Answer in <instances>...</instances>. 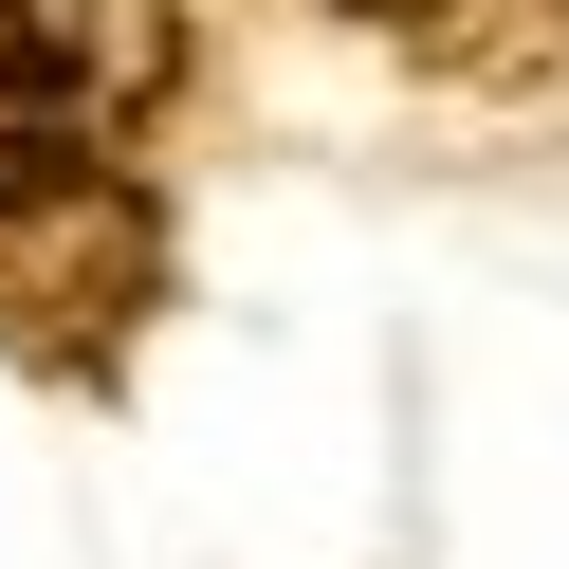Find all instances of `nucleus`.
<instances>
[{
    "label": "nucleus",
    "mask_w": 569,
    "mask_h": 569,
    "mask_svg": "<svg viewBox=\"0 0 569 569\" xmlns=\"http://www.w3.org/2000/svg\"><path fill=\"white\" fill-rule=\"evenodd\" d=\"M349 19H386V38H459V56H478V0H349Z\"/></svg>",
    "instance_id": "nucleus-3"
},
{
    "label": "nucleus",
    "mask_w": 569,
    "mask_h": 569,
    "mask_svg": "<svg viewBox=\"0 0 569 569\" xmlns=\"http://www.w3.org/2000/svg\"><path fill=\"white\" fill-rule=\"evenodd\" d=\"M148 276H166V239L129 184H19L0 202V349H38V368H111Z\"/></svg>",
    "instance_id": "nucleus-2"
},
{
    "label": "nucleus",
    "mask_w": 569,
    "mask_h": 569,
    "mask_svg": "<svg viewBox=\"0 0 569 569\" xmlns=\"http://www.w3.org/2000/svg\"><path fill=\"white\" fill-rule=\"evenodd\" d=\"M184 92L166 0H0V202L19 184H111V148Z\"/></svg>",
    "instance_id": "nucleus-1"
}]
</instances>
